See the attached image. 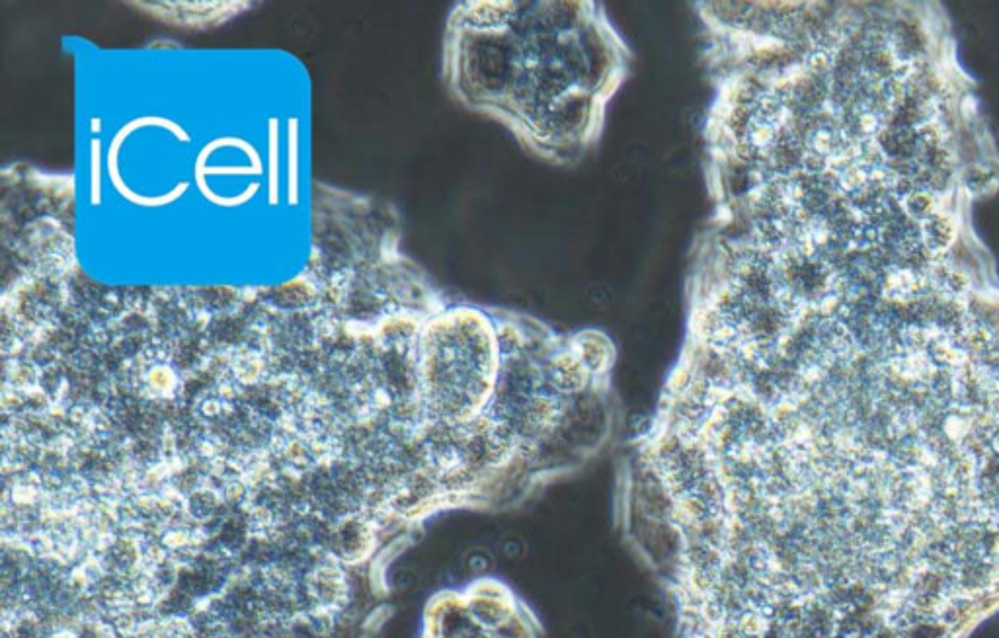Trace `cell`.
Wrapping results in <instances>:
<instances>
[{
  "instance_id": "obj_1",
  "label": "cell",
  "mask_w": 999,
  "mask_h": 638,
  "mask_svg": "<svg viewBox=\"0 0 999 638\" xmlns=\"http://www.w3.org/2000/svg\"><path fill=\"white\" fill-rule=\"evenodd\" d=\"M631 59L598 2H465L445 45L459 102L553 164H574L600 143Z\"/></svg>"
},
{
  "instance_id": "obj_2",
  "label": "cell",
  "mask_w": 999,
  "mask_h": 638,
  "mask_svg": "<svg viewBox=\"0 0 999 638\" xmlns=\"http://www.w3.org/2000/svg\"><path fill=\"white\" fill-rule=\"evenodd\" d=\"M369 529L360 519H346L328 535V549L342 560H358L369 551Z\"/></svg>"
},
{
  "instance_id": "obj_3",
  "label": "cell",
  "mask_w": 999,
  "mask_h": 638,
  "mask_svg": "<svg viewBox=\"0 0 999 638\" xmlns=\"http://www.w3.org/2000/svg\"><path fill=\"white\" fill-rule=\"evenodd\" d=\"M490 633L494 638H537V625L535 619L525 609H521L520 605L516 613H512Z\"/></svg>"
},
{
  "instance_id": "obj_4",
  "label": "cell",
  "mask_w": 999,
  "mask_h": 638,
  "mask_svg": "<svg viewBox=\"0 0 999 638\" xmlns=\"http://www.w3.org/2000/svg\"><path fill=\"white\" fill-rule=\"evenodd\" d=\"M496 566V559H494V553L486 547H475V549H469L463 557V568L467 574H471L473 578L477 580H482V578H490V572L494 570Z\"/></svg>"
},
{
  "instance_id": "obj_5",
  "label": "cell",
  "mask_w": 999,
  "mask_h": 638,
  "mask_svg": "<svg viewBox=\"0 0 999 638\" xmlns=\"http://www.w3.org/2000/svg\"><path fill=\"white\" fill-rule=\"evenodd\" d=\"M527 539L521 535V533H516V531H506L502 533L498 539H496V551L500 557H504L510 562H520V560L525 559L527 555Z\"/></svg>"
}]
</instances>
